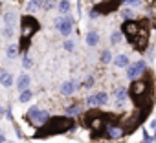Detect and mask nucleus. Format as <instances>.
<instances>
[{
	"instance_id": "nucleus-1",
	"label": "nucleus",
	"mask_w": 156,
	"mask_h": 143,
	"mask_svg": "<svg viewBox=\"0 0 156 143\" xmlns=\"http://www.w3.org/2000/svg\"><path fill=\"white\" fill-rule=\"evenodd\" d=\"M73 125H75L73 117H68V116H53L42 127L37 128V132H35L33 138L44 139V138H50V136H55V134H64V132L72 130Z\"/></svg>"
},
{
	"instance_id": "nucleus-2",
	"label": "nucleus",
	"mask_w": 156,
	"mask_h": 143,
	"mask_svg": "<svg viewBox=\"0 0 156 143\" xmlns=\"http://www.w3.org/2000/svg\"><path fill=\"white\" fill-rule=\"evenodd\" d=\"M39 30H41V24H39V20H37L35 17L24 15V17L20 19V31H22V35H20V51H26V50H28L31 37H33Z\"/></svg>"
},
{
	"instance_id": "nucleus-3",
	"label": "nucleus",
	"mask_w": 156,
	"mask_h": 143,
	"mask_svg": "<svg viewBox=\"0 0 156 143\" xmlns=\"http://www.w3.org/2000/svg\"><path fill=\"white\" fill-rule=\"evenodd\" d=\"M127 94H129L140 106H143V101H145L147 96L151 94V83H149L147 79H136V81H132V85H130V88L127 90Z\"/></svg>"
},
{
	"instance_id": "nucleus-4",
	"label": "nucleus",
	"mask_w": 156,
	"mask_h": 143,
	"mask_svg": "<svg viewBox=\"0 0 156 143\" xmlns=\"http://www.w3.org/2000/svg\"><path fill=\"white\" fill-rule=\"evenodd\" d=\"M26 119H28L30 123H35V125L42 127V125L50 119V112L41 110L39 106H31V108L28 110V114H26Z\"/></svg>"
},
{
	"instance_id": "nucleus-5",
	"label": "nucleus",
	"mask_w": 156,
	"mask_h": 143,
	"mask_svg": "<svg viewBox=\"0 0 156 143\" xmlns=\"http://www.w3.org/2000/svg\"><path fill=\"white\" fill-rule=\"evenodd\" d=\"M55 26H57V30H59L61 35L68 37V35L72 33V28H73V19H72L70 15H62V17H59V19L55 20Z\"/></svg>"
},
{
	"instance_id": "nucleus-6",
	"label": "nucleus",
	"mask_w": 156,
	"mask_h": 143,
	"mask_svg": "<svg viewBox=\"0 0 156 143\" xmlns=\"http://www.w3.org/2000/svg\"><path fill=\"white\" fill-rule=\"evenodd\" d=\"M145 70H147V62H145V61H136V62H132L130 66H127V77H129L130 81H136Z\"/></svg>"
},
{
	"instance_id": "nucleus-7",
	"label": "nucleus",
	"mask_w": 156,
	"mask_h": 143,
	"mask_svg": "<svg viewBox=\"0 0 156 143\" xmlns=\"http://www.w3.org/2000/svg\"><path fill=\"white\" fill-rule=\"evenodd\" d=\"M119 31H121L123 35H127V39H132L134 35H138V33L141 31V24L136 22V20H125V22L121 24Z\"/></svg>"
},
{
	"instance_id": "nucleus-8",
	"label": "nucleus",
	"mask_w": 156,
	"mask_h": 143,
	"mask_svg": "<svg viewBox=\"0 0 156 143\" xmlns=\"http://www.w3.org/2000/svg\"><path fill=\"white\" fill-rule=\"evenodd\" d=\"M129 42H130L138 51H145V48H147V44H149V33H145V31L141 30L138 35H134L132 39H129Z\"/></svg>"
},
{
	"instance_id": "nucleus-9",
	"label": "nucleus",
	"mask_w": 156,
	"mask_h": 143,
	"mask_svg": "<svg viewBox=\"0 0 156 143\" xmlns=\"http://www.w3.org/2000/svg\"><path fill=\"white\" fill-rule=\"evenodd\" d=\"M114 9H118V0H105V2H101V4H98L96 8H94V11L99 15V13H103V15H107V13H112Z\"/></svg>"
},
{
	"instance_id": "nucleus-10",
	"label": "nucleus",
	"mask_w": 156,
	"mask_h": 143,
	"mask_svg": "<svg viewBox=\"0 0 156 143\" xmlns=\"http://www.w3.org/2000/svg\"><path fill=\"white\" fill-rule=\"evenodd\" d=\"M107 101H108L107 92H98V94H92V96L87 97V105H90V106H101Z\"/></svg>"
},
{
	"instance_id": "nucleus-11",
	"label": "nucleus",
	"mask_w": 156,
	"mask_h": 143,
	"mask_svg": "<svg viewBox=\"0 0 156 143\" xmlns=\"http://www.w3.org/2000/svg\"><path fill=\"white\" fill-rule=\"evenodd\" d=\"M105 134H107V138H110V139H119V138H123L125 136V130H123V127L121 125H107V128H105Z\"/></svg>"
},
{
	"instance_id": "nucleus-12",
	"label": "nucleus",
	"mask_w": 156,
	"mask_h": 143,
	"mask_svg": "<svg viewBox=\"0 0 156 143\" xmlns=\"http://www.w3.org/2000/svg\"><path fill=\"white\" fill-rule=\"evenodd\" d=\"M75 88H77V83L75 81H66V83L61 85V94L62 96H72L75 92Z\"/></svg>"
},
{
	"instance_id": "nucleus-13",
	"label": "nucleus",
	"mask_w": 156,
	"mask_h": 143,
	"mask_svg": "<svg viewBox=\"0 0 156 143\" xmlns=\"http://www.w3.org/2000/svg\"><path fill=\"white\" fill-rule=\"evenodd\" d=\"M0 85H2V86H6V88H9V86L13 85V75L9 74V72H6V70H0Z\"/></svg>"
},
{
	"instance_id": "nucleus-14",
	"label": "nucleus",
	"mask_w": 156,
	"mask_h": 143,
	"mask_svg": "<svg viewBox=\"0 0 156 143\" xmlns=\"http://www.w3.org/2000/svg\"><path fill=\"white\" fill-rule=\"evenodd\" d=\"M17 88H19V92H22V90H28V88H30V75L22 74V75L17 79Z\"/></svg>"
},
{
	"instance_id": "nucleus-15",
	"label": "nucleus",
	"mask_w": 156,
	"mask_h": 143,
	"mask_svg": "<svg viewBox=\"0 0 156 143\" xmlns=\"http://www.w3.org/2000/svg\"><path fill=\"white\" fill-rule=\"evenodd\" d=\"M15 17H17L15 9H9V11L4 15V22H6V28H13V24H15Z\"/></svg>"
},
{
	"instance_id": "nucleus-16",
	"label": "nucleus",
	"mask_w": 156,
	"mask_h": 143,
	"mask_svg": "<svg viewBox=\"0 0 156 143\" xmlns=\"http://www.w3.org/2000/svg\"><path fill=\"white\" fill-rule=\"evenodd\" d=\"M41 8H42V0H30L28 6H26V9H28L30 13H35V11H39Z\"/></svg>"
},
{
	"instance_id": "nucleus-17",
	"label": "nucleus",
	"mask_w": 156,
	"mask_h": 143,
	"mask_svg": "<svg viewBox=\"0 0 156 143\" xmlns=\"http://www.w3.org/2000/svg\"><path fill=\"white\" fill-rule=\"evenodd\" d=\"M114 64H116L118 68H127V66H129V57L121 53V55H118V57L114 59Z\"/></svg>"
},
{
	"instance_id": "nucleus-18",
	"label": "nucleus",
	"mask_w": 156,
	"mask_h": 143,
	"mask_svg": "<svg viewBox=\"0 0 156 143\" xmlns=\"http://www.w3.org/2000/svg\"><path fill=\"white\" fill-rule=\"evenodd\" d=\"M98 42H99V35L96 31H88L87 33V44L88 46H96Z\"/></svg>"
},
{
	"instance_id": "nucleus-19",
	"label": "nucleus",
	"mask_w": 156,
	"mask_h": 143,
	"mask_svg": "<svg viewBox=\"0 0 156 143\" xmlns=\"http://www.w3.org/2000/svg\"><path fill=\"white\" fill-rule=\"evenodd\" d=\"M70 0H61V2L57 4V9L62 13V15H68V11H70Z\"/></svg>"
},
{
	"instance_id": "nucleus-20",
	"label": "nucleus",
	"mask_w": 156,
	"mask_h": 143,
	"mask_svg": "<svg viewBox=\"0 0 156 143\" xmlns=\"http://www.w3.org/2000/svg\"><path fill=\"white\" fill-rule=\"evenodd\" d=\"M127 88H118L116 92H114V97H116V101H119V103H123L125 99H127Z\"/></svg>"
},
{
	"instance_id": "nucleus-21",
	"label": "nucleus",
	"mask_w": 156,
	"mask_h": 143,
	"mask_svg": "<svg viewBox=\"0 0 156 143\" xmlns=\"http://www.w3.org/2000/svg\"><path fill=\"white\" fill-rule=\"evenodd\" d=\"M121 40H123V33L116 30V31H114V33L110 35V44H112V46H116V44H119Z\"/></svg>"
},
{
	"instance_id": "nucleus-22",
	"label": "nucleus",
	"mask_w": 156,
	"mask_h": 143,
	"mask_svg": "<svg viewBox=\"0 0 156 143\" xmlns=\"http://www.w3.org/2000/svg\"><path fill=\"white\" fill-rule=\"evenodd\" d=\"M31 97H33V92L28 88V90H22V92H20V96H19V101H20V103H28Z\"/></svg>"
},
{
	"instance_id": "nucleus-23",
	"label": "nucleus",
	"mask_w": 156,
	"mask_h": 143,
	"mask_svg": "<svg viewBox=\"0 0 156 143\" xmlns=\"http://www.w3.org/2000/svg\"><path fill=\"white\" fill-rule=\"evenodd\" d=\"M81 112V108L77 106V105H70V106H66V116L68 117H72V116H77Z\"/></svg>"
},
{
	"instance_id": "nucleus-24",
	"label": "nucleus",
	"mask_w": 156,
	"mask_h": 143,
	"mask_svg": "<svg viewBox=\"0 0 156 143\" xmlns=\"http://www.w3.org/2000/svg\"><path fill=\"white\" fill-rule=\"evenodd\" d=\"M110 61H112V53H110L108 50H105V51L101 53V62H103V64H108Z\"/></svg>"
},
{
	"instance_id": "nucleus-25",
	"label": "nucleus",
	"mask_w": 156,
	"mask_h": 143,
	"mask_svg": "<svg viewBox=\"0 0 156 143\" xmlns=\"http://www.w3.org/2000/svg\"><path fill=\"white\" fill-rule=\"evenodd\" d=\"M121 15H123V19H125V20H134V11H132L130 8H129V9H123V11H121Z\"/></svg>"
},
{
	"instance_id": "nucleus-26",
	"label": "nucleus",
	"mask_w": 156,
	"mask_h": 143,
	"mask_svg": "<svg viewBox=\"0 0 156 143\" xmlns=\"http://www.w3.org/2000/svg\"><path fill=\"white\" fill-rule=\"evenodd\" d=\"M17 53H19V46H15V44H11L9 48H8V57H17Z\"/></svg>"
},
{
	"instance_id": "nucleus-27",
	"label": "nucleus",
	"mask_w": 156,
	"mask_h": 143,
	"mask_svg": "<svg viewBox=\"0 0 156 143\" xmlns=\"http://www.w3.org/2000/svg\"><path fill=\"white\" fill-rule=\"evenodd\" d=\"M123 2H125V4H129V6H130V9H132V8H136V6H140V4H141V0H123Z\"/></svg>"
},
{
	"instance_id": "nucleus-28",
	"label": "nucleus",
	"mask_w": 156,
	"mask_h": 143,
	"mask_svg": "<svg viewBox=\"0 0 156 143\" xmlns=\"http://www.w3.org/2000/svg\"><path fill=\"white\" fill-rule=\"evenodd\" d=\"M31 64H33V62H31L30 57H24V59H22V66H24V68H31Z\"/></svg>"
},
{
	"instance_id": "nucleus-29",
	"label": "nucleus",
	"mask_w": 156,
	"mask_h": 143,
	"mask_svg": "<svg viewBox=\"0 0 156 143\" xmlns=\"http://www.w3.org/2000/svg\"><path fill=\"white\" fill-rule=\"evenodd\" d=\"M154 139H152V136H149L147 134V130H145V134H143V143H152Z\"/></svg>"
},
{
	"instance_id": "nucleus-30",
	"label": "nucleus",
	"mask_w": 156,
	"mask_h": 143,
	"mask_svg": "<svg viewBox=\"0 0 156 143\" xmlns=\"http://www.w3.org/2000/svg\"><path fill=\"white\" fill-rule=\"evenodd\" d=\"M64 50L72 51V50H73V42H72V40H66V42H64Z\"/></svg>"
},
{
	"instance_id": "nucleus-31",
	"label": "nucleus",
	"mask_w": 156,
	"mask_h": 143,
	"mask_svg": "<svg viewBox=\"0 0 156 143\" xmlns=\"http://www.w3.org/2000/svg\"><path fill=\"white\" fill-rule=\"evenodd\" d=\"M4 35L6 37H13V28H6L4 30Z\"/></svg>"
},
{
	"instance_id": "nucleus-32",
	"label": "nucleus",
	"mask_w": 156,
	"mask_h": 143,
	"mask_svg": "<svg viewBox=\"0 0 156 143\" xmlns=\"http://www.w3.org/2000/svg\"><path fill=\"white\" fill-rule=\"evenodd\" d=\"M92 85H94V77H88V79L85 81V86H87V88H90Z\"/></svg>"
},
{
	"instance_id": "nucleus-33",
	"label": "nucleus",
	"mask_w": 156,
	"mask_h": 143,
	"mask_svg": "<svg viewBox=\"0 0 156 143\" xmlns=\"http://www.w3.org/2000/svg\"><path fill=\"white\" fill-rule=\"evenodd\" d=\"M4 114H6V110H4V106H2V105H0V117H2Z\"/></svg>"
},
{
	"instance_id": "nucleus-34",
	"label": "nucleus",
	"mask_w": 156,
	"mask_h": 143,
	"mask_svg": "<svg viewBox=\"0 0 156 143\" xmlns=\"http://www.w3.org/2000/svg\"><path fill=\"white\" fill-rule=\"evenodd\" d=\"M151 127H152V128H156V121H151Z\"/></svg>"
},
{
	"instance_id": "nucleus-35",
	"label": "nucleus",
	"mask_w": 156,
	"mask_h": 143,
	"mask_svg": "<svg viewBox=\"0 0 156 143\" xmlns=\"http://www.w3.org/2000/svg\"><path fill=\"white\" fill-rule=\"evenodd\" d=\"M152 139H154V141H156V130H154V136H152Z\"/></svg>"
}]
</instances>
